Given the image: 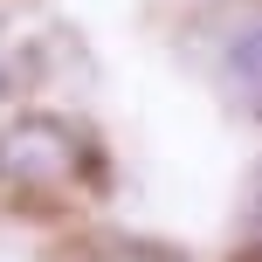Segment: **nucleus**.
I'll return each mask as SVG.
<instances>
[{"label":"nucleus","mask_w":262,"mask_h":262,"mask_svg":"<svg viewBox=\"0 0 262 262\" xmlns=\"http://www.w3.org/2000/svg\"><path fill=\"white\" fill-rule=\"evenodd\" d=\"M0 186L21 200H69L97 186V138L76 118L55 111H28V118L0 124Z\"/></svg>","instance_id":"nucleus-1"},{"label":"nucleus","mask_w":262,"mask_h":262,"mask_svg":"<svg viewBox=\"0 0 262 262\" xmlns=\"http://www.w3.org/2000/svg\"><path fill=\"white\" fill-rule=\"evenodd\" d=\"M207 69L228 90V104H242L249 118H262V14H242V21H228L214 35Z\"/></svg>","instance_id":"nucleus-2"},{"label":"nucleus","mask_w":262,"mask_h":262,"mask_svg":"<svg viewBox=\"0 0 262 262\" xmlns=\"http://www.w3.org/2000/svg\"><path fill=\"white\" fill-rule=\"evenodd\" d=\"M255 235H262V200H255Z\"/></svg>","instance_id":"nucleus-3"},{"label":"nucleus","mask_w":262,"mask_h":262,"mask_svg":"<svg viewBox=\"0 0 262 262\" xmlns=\"http://www.w3.org/2000/svg\"><path fill=\"white\" fill-rule=\"evenodd\" d=\"M0 62H7V35H0Z\"/></svg>","instance_id":"nucleus-4"}]
</instances>
